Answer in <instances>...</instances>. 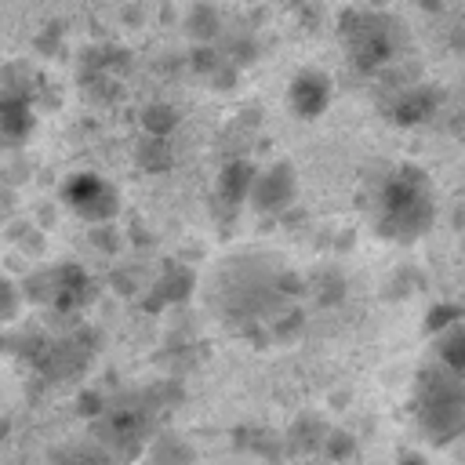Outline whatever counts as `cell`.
Instances as JSON below:
<instances>
[{
	"instance_id": "cell-1",
	"label": "cell",
	"mask_w": 465,
	"mask_h": 465,
	"mask_svg": "<svg viewBox=\"0 0 465 465\" xmlns=\"http://www.w3.org/2000/svg\"><path fill=\"white\" fill-rule=\"evenodd\" d=\"M432 214H436V203H432V185H429L425 171L396 167L385 178L381 196H378V229H381V236L411 243V240L429 232Z\"/></svg>"
},
{
	"instance_id": "cell-2",
	"label": "cell",
	"mask_w": 465,
	"mask_h": 465,
	"mask_svg": "<svg viewBox=\"0 0 465 465\" xmlns=\"http://www.w3.org/2000/svg\"><path fill=\"white\" fill-rule=\"evenodd\" d=\"M418 418L432 432V440H447L465 421V392L454 371H425Z\"/></svg>"
},
{
	"instance_id": "cell-3",
	"label": "cell",
	"mask_w": 465,
	"mask_h": 465,
	"mask_svg": "<svg viewBox=\"0 0 465 465\" xmlns=\"http://www.w3.org/2000/svg\"><path fill=\"white\" fill-rule=\"evenodd\" d=\"M65 200H69V207H73L76 214H84V218H91V222L109 218V214L116 211V193H113V185L102 182V178L91 174V171L69 178V185H65Z\"/></svg>"
},
{
	"instance_id": "cell-4",
	"label": "cell",
	"mask_w": 465,
	"mask_h": 465,
	"mask_svg": "<svg viewBox=\"0 0 465 465\" xmlns=\"http://www.w3.org/2000/svg\"><path fill=\"white\" fill-rule=\"evenodd\" d=\"M345 40L352 47V58L360 65H378L392 54V36H389V25L371 18V15H360V25L356 29H345Z\"/></svg>"
},
{
	"instance_id": "cell-5",
	"label": "cell",
	"mask_w": 465,
	"mask_h": 465,
	"mask_svg": "<svg viewBox=\"0 0 465 465\" xmlns=\"http://www.w3.org/2000/svg\"><path fill=\"white\" fill-rule=\"evenodd\" d=\"M291 102L302 116H320L331 102V80L323 73H302L291 87Z\"/></svg>"
},
{
	"instance_id": "cell-6",
	"label": "cell",
	"mask_w": 465,
	"mask_h": 465,
	"mask_svg": "<svg viewBox=\"0 0 465 465\" xmlns=\"http://www.w3.org/2000/svg\"><path fill=\"white\" fill-rule=\"evenodd\" d=\"M218 185H222L225 203L236 207L240 200H247V189H251V167H247V163H229L225 174L218 178Z\"/></svg>"
},
{
	"instance_id": "cell-7",
	"label": "cell",
	"mask_w": 465,
	"mask_h": 465,
	"mask_svg": "<svg viewBox=\"0 0 465 465\" xmlns=\"http://www.w3.org/2000/svg\"><path fill=\"white\" fill-rule=\"evenodd\" d=\"M429 109H432V98L421 94V91H411V94L396 105V116H400V120H421Z\"/></svg>"
}]
</instances>
